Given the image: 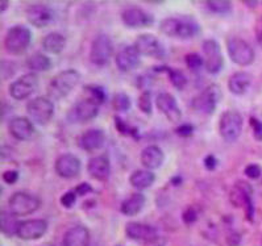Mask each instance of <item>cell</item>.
<instances>
[{
  "label": "cell",
  "mask_w": 262,
  "mask_h": 246,
  "mask_svg": "<svg viewBox=\"0 0 262 246\" xmlns=\"http://www.w3.org/2000/svg\"><path fill=\"white\" fill-rule=\"evenodd\" d=\"M121 21L126 28L140 29L150 27L155 23V17L140 7L130 6L121 12Z\"/></svg>",
  "instance_id": "5bb4252c"
},
{
  "label": "cell",
  "mask_w": 262,
  "mask_h": 246,
  "mask_svg": "<svg viewBox=\"0 0 262 246\" xmlns=\"http://www.w3.org/2000/svg\"><path fill=\"white\" fill-rule=\"evenodd\" d=\"M241 234L236 231H232L227 234V245L228 246H240Z\"/></svg>",
  "instance_id": "c3c4849f"
},
{
  "label": "cell",
  "mask_w": 262,
  "mask_h": 246,
  "mask_svg": "<svg viewBox=\"0 0 262 246\" xmlns=\"http://www.w3.org/2000/svg\"><path fill=\"white\" fill-rule=\"evenodd\" d=\"M84 91L89 94V98L94 99L96 103L102 105L103 103L107 100V94H105L104 88L98 84H90V86H84Z\"/></svg>",
  "instance_id": "d590c367"
},
{
  "label": "cell",
  "mask_w": 262,
  "mask_h": 246,
  "mask_svg": "<svg viewBox=\"0 0 262 246\" xmlns=\"http://www.w3.org/2000/svg\"><path fill=\"white\" fill-rule=\"evenodd\" d=\"M29 119L37 125L45 126L50 123L54 115V103L49 96H37L27 104Z\"/></svg>",
  "instance_id": "277c9868"
},
{
  "label": "cell",
  "mask_w": 262,
  "mask_h": 246,
  "mask_svg": "<svg viewBox=\"0 0 262 246\" xmlns=\"http://www.w3.org/2000/svg\"><path fill=\"white\" fill-rule=\"evenodd\" d=\"M20 222L21 221H19L13 213L8 212V211H2L0 212V231L4 236H17Z\"/></svg>",
  "instance_id": "1f68e13d"
},
{
  "label": "cell",
  "mask_w": 262,
  "mask_h": 246,
  "mask_svg": "<svg viewBox=\"0 0 262 246\" xmlns=\"http://www.w3.org/2000/svg\"><path fill=\"white\" fill-rule=\"evenodd\" d=\"M80 74L75 69H68L53 77L48 86V96L52 100H61L66 98L79 83Z\"/></svg>",
  "instance_id": "7a4b0ae2"
},
{
  "label": "cell",
  "mask_w": 262,
  "mask_h": 246,
  "mask_svg": "<svg viewBox=\"0 0 262 246\" xmlns=\"http://www.w3.org/2000/svg\"><path fill=\"white\" fill-rule=\"evenodd\" d=\"M105 142V133L102 129H93L86 130L79 136L78 139V145L79 148L84 151H95L98 149L103 148Z\"/></svg>",
  "instance_id": "cb8c5ba5"
},
{
  "label": "cell",
  "mask_w": 262,
  "mask_h": 246,
  "mask_svg": "<svg viewBox=\"0 0 262 246\" xmlns=\"http://www.w3.org/2000/svg\"><path fill=\"white\" fill-rule=\"evenodd\" d=\"M146 203L145 195L141 192H135L126 199H124L120 204V212L126 217H133L141 212Z\"/></svg>",
  "instance_id": "4316f807"
},
{
  "label": "cell",
  "mask_w": 262,
  "mask_h": 246,
  "mask_svg": "<svg viewBox=\"0 0 262 246\" xmlns=\"http://www.w3.org/2000/svg\"><path fill=\"white\" fill-rule=\"evenodd\" d=\"M115 124H116V129L123 135H129V136H136V129H133L132 126H129L121 117L116 116L115 117Z\"/></svg>",
  "instance_id": "f35d334b"
},
{
  "label": "cell",
  "mask_w": 262,
  "mask_h": 246,
  "mask_svg": "<svg viewBox=\"0 0 262 246\" xmlns=\"http://www.w3.org/2000/svg\"><path fill=\"white\" fill-rule=\"evenodd\" d=\"M157 70L160 71H166L167 77H169L170 82L173 84V87L178 91H182L188 83L187 77L185 75V73L178 69H173V68H166V66H162V68H158Z\"/></svg>",
  "instance_id": "d6a6232c"
},
{
  "label": "cell",
  "mask_w": 262,
  "mask_h": 246,
  "mask_svg": "<svg viewBox=\"0 0 262 246\" xmlns=\"http://www.w3.org/2000/svg\"><path fill=\"white\" fill-rule=\"evenodd\" d=\"M82 169V162L77 155L71 153L61 154L54 163V170L57 175L63 179H73L79 175Z\"/></svg>",
  "instance_id": "ac0fdd59"
},
{
  "label": "cell",
  "mask_w": 262,
  "mask_h": 246,
  "mask_svg": "<svg viewBox=\"0 0 262 246\" xmlns=\"http://www.w3.org/2000/svg\"><path fill=\"white\" fill-rule=\"evenodd\" d=\"M93 187H91V185H89V183H86V182H83V183H80V185H78L77 187L74 188V192L78 195V196H84V195L87 194H91L93 192Z\"/></svg>",
  "instance_id": "681fc988"
},
{
  "label": "cell",
  "mask_w": 262,
  "mask_h": 246,
  "mask_svg": "<svg viewBox=\"0 0 262 246\" xmlns=\"http://www.w3.org/2000/svg\"><path fill=\"white\" fill-rule=\"evenodd\" d=\"M202 50L204 56V70L208 74H219L224 68V57L219 42L212 38L204 40L202 43Z\"/></svg>",
  "instance_id": "30bf717a"
},
{
  "label": "cell",
  "mask_w": 262,
  "mask_h": 246,
  "mask_svg": "<svg viewBox=\"0 0 262 246\" xmlns=\"http://www.w3.org/2000/svg\"><path fill=\"white\" fill-rule=\"evenodd\" d=\"M160 31L167 37L188 40L201 33V27L192 17H166L160 24Z\"/></svg>",
  "instance_id": "6da1fadb"
},
{
  "label": "cell",
  "mask_w": 262,
  "mask_h": 246,
  "mask_svg": "<svg viewBox=\"0 0 262 246\" xmlns=\"http://www.w3.org/2000/svg\"><path fill=\"white\" fill-rule=\"evenodd\" d=\"M156 105L158 111L162 112L170 123H179L182 119V111L179 108L176 96L170 93L162 91L156 96Z\"/></svg>",
  "instance_id": "e0dca14e"
},
{
  "label": "cell",
  "mask_w": 262,
  "mask_h": 246,
  "mask_svg": "<svg viewBox=\"0 0 262 246\" xmlns=\"http://www.w3.org/2000/svg\"><path fill=\"white\" fill-rule=\"evenodd\" d=\"M204 4L207 10L215 15H228L232 12V3L228 0H208Z\"/></svg>",
  "instance_id": "836d02e7"
},
{
  "label": "cell",
  "mask_w": 262,
  "mask_h": 246,
  "mask_svg": "<svg viewBox=\"0 0 262 246\" xmlns=\"http://www.w3.org/2000/svg\"><path fill=\"white\" fill-rule=\"evenodd\" d=\"M229 197H231V203L234 207L245 208L248 218H249V221H252L253 215H254V207H253L252 202V187L245 182H238L237 185L233 187V190L231 191Z\"/></svg>",
  "instance_id": "2e32d148"
},
{
  "label": "cell",
  "mask_w": 262,
  "mask_h": 246,
  "mask_svg": "<svg viewBox=\"0 0 262 246\" xmlns=\"http://www.w3.org/2000/svg\"><path fill=\"white\" fill-rule=\"evenodd\" d=\"M185 62L188 70L192 73H199L202 69H204V58L198 53H188L185 57Z\"/></svg>",
  "instance_id": "e575fe53"
},
{
  "label": "cell",
  "mask_w": 262,
  "mask_h": 246,
  "mask_svg": "<svg viewBox=\"0 0 262 246\" xmlns=\"http://www.w3.org/2000/svg\"><path fill=\"white\" fill-rule=\"evenodd\" d=\"M155 182H156V174L153 171H150V170H146V169L135 170L129 176L130 186L139 191L146 190V188H149L150 186H153Z\"/></svg>",
  "instance_id": "f1b7e54d"
},
{
  "label": "cell",
  "mask_w": 262,
  "mask_h": 246,
  "mask_svg": "<svg viewBox=\"0 0 262 246\" xmlns=\"http://www.w3.org/2000/svg\"><path fill=\"white\" fill-rule=\"evenodd\" d=\"M48 231V221L43 218H33L20 222L17 237L24 241L38 240Z\"/></svg>",
  "instance_id": "d6986e66"
},
{
  "label": "cell",
  "mask_w": 262,
  "mask_h": 246,
  "mask_svg": "<svg viewBox=\"0 0 262 246\" xmlns=\"http://www.w3.org/2000/svg\"><path fill=\"white\" fill-rule=\"evenodd\" d=\"M194 130L195 128L191 124H181L176 128V133L181 137H190V136H192Z\"/></svg>",
  "instance_id": "ee69618b"
},
{
  "label": "cell",
  "mask_w": 262,
  "mask_h": 246,
  "mask_svg": "<svg viewBox=\"0 0 262 246\" xmlns=\"http://www.w3.org/2000/svg\"><path fill=\"white\" fill-rule=\"evenodd\" d=\"M139 109L145 115H151L153 107H151V93L149 90L142 91L139 98Z\"/></svg>",
  "instance_id": "74e56055"
},
{
  "label": "cell",
  "mask_w": 262,
  "mask_h": 246,
  "mask_svg": "<svg viewBox=\"0 0 262 246\" xmlns=\"http://www.w3.org/2000/svg\"><path fill=\"white\" fill-rule=\"evenodd\" d=\"M38 83H40V79H38L37 74L28 73V74L21 75L20 78L13 80L8 87V93H10L11 98H13L15 100H24L37 90Z\"/></svg>",
  "instance_id": "7c38bea8"
},
{
  "label": "cell",
  "mask_w": 262,
  "mask_h": 246,
  "mask_svg": "<svg viewBox=\"0 0 262 246\" xmlns=\"http://www.w3.org/2000/svg\"><path fill=\"white\" fill-rule=\"evenodd\" d=\"M112 107L116 112H126L130 108V98L125 93H119L112 99Z\"/></svg>",
  "instance_id": "8d00e7d4"
},
{
  "label": "cell",
  "mask_w": 262,
  "mask_h": 246,
  "mask_svg": "<svg viewBox=\"0 0 262 246\" xmlns=\"http://www.w3.org/2000/svg\"><path fill=\"white\" fill-rule=\"evenodd\" d=\"M77 196L78 195L75 194L74 191H68V192H65V194L62 195L61 199H59V202H61V206L65 207V208H73L75 204V202H77Z\"/></svg>",
  "instance_id": "60d3db41"
},
{
  "label": "cell",
  "mask_w": 262,
  "mask_h": 246,
  "mask_svg": "<svg viewBox=\"0 0 262 246\" xmlns=\"http://www.w3.org/2000/svg\"><path fill=\"white\" fill-rule=\"evenodd\" d=\"M42 246H53L52 243H47V245H42Z\"/></svg>",
  "instance_id": "f5cc1de1"
},
{
  "label": "cell",
  "mask_w": 262,
  "mask_h": 246,
  "mask_svg": "<svg viewBox=\"0 0 262 246\" xmlns=\"http://www.w3.org/2000/svg\"><path fill=\"white\" fill-rule=\"evenodd\" d=\"M41 200L36 195H32L24 191H17L11 195L8 200V208L10 212L13 213L16 217H24L34 213L40 208Z\"/></svg>",
  "instance_id": "8992f818"
},
{
  "label": "cell",
  "mask_w": 262,
  "mask_h": 246,
  "mask_svg": "<svg viewBox=\"0 0 262 246\" xmlns=\"http://www.w3.org/2000/svg\"><path fill=\"white\" fill-rule=\"evenodd\" d=\"M87 171L90 176L99 182L108 181L111 175V161L107 154H99L90 158L87 163Z\"/></svg>",
  "instance_id": "7402d4cb"
},
{
  "label": "cell",
  "mask_w": 262,
  "mask_h": 246,
  "mask_svg": "<svg viewBox=\"0 0 262 246\" xmlns=\"http://www.w3.org/2000/svg\"><path fill=\"white\" fill-rule=\"evenodd\" d=\"M27 68L37 74V73H43V71H49L52 69L53 63L52 59L47 56V54H42V53H34L32 56H29L27 58Z\"/></svg>",
  "instance_id": "4dcf8cb0"
},
{
  "label": "cell",
  "mask_w": 262,
  "mask_h": 246,
  "mask_svg": "<svg viewBox=\"0 0 262 246\" xmlns=\"http://www.w3.org/2000/svg\"><path fill=\"white\" fill-rule=\"evenodd\" d=\"M32 41V32L27 27L15 25L8 29L6 37H4V48L10 54L13 56H21L27 52Z\"/></svg>",
  "instance_id": "3957f363"
},
{
  "label": "cell",
  "mask_w": 262,
  "mask_h": 246,
  "mask_svg": "<svg viewBox=\"0 0 262 246\" xmlns=\"http://www.w3.org/2000/svg\"><path fill=\"white\" fill-rule=\"evenodd\" d=\"M249 125L252 128L253 136L257 141H262V121L257 117H250L249 119Z\"/></svg>",
  "instance_id": "ab89813d"
},
{
  "label": "cell",
  "mask_w": 262,
  "mask_h": 246,
  "mask_svg": "<svg viewBox=\"0 0 262 246\" xmlns=\"http://www.w3.org/2000/svg\"><path fill=\"white\" fill-rule=\"evenodd\" d=\"M166 242H167L166 237H164L162 234L158 233L157 236H155L149 241L144 242V246H165L166 245Z\"/></svg>",
  "instance_id": "7dc6e473"
},
{
  "label": "cell",
  "mask_w": 262,
  "mask_h": 246,
  "mask_svg": "<svg viewBox=\"0 0 262 246\" xmlns=\"http://www.w3.org/2000/svg\"><path fill=\"white\" fill-rule=\"evenodd\" d=\"M125 234L128 238L133 241L146 242V241H149L155 236H157L158 232L155 227H151L149 224L130 221L125 225Z\"/></svg>",
  "instance_id": "603a6c76"
},
{
  "label": "cell",
  "mask_w": 262,
  "mask_h": 246,
  "mask_svg": "<svg viewBox=\"0 0 262 246\" xmlns=\"http://www.w3.org/2000/svg\"><path fill=\"white\" fill-rule=\"evenodd\" d=\"M8 6H10V2H8V0H2V2H0V12H6Z\"/></svg>",
  "instance_id": "f907efd6"
},
{
  "label": "cell",
  "mask_w": 262,
  "mask_h": 246,
  "mask_svg": "<svg viewBox=\"0 0 262 246\" xmlns=\"http://www.w3.org/2000/svg\"><path fill=\"white\" fill-rule=\"evenodd\" d=\"M244 174L249 179H252V181H256V179H258L261 176V167L258 165H256V163H250V165H248L245 167Z\"/></svg>",
  "instance_id": "7bdbcfd3"
},
{
  "label": "cell",
  "mask_w": 262,
  "mask_h": 246,
  "mask_svg": "<svg viewBox=\"0 0 262 246\" xmlns=\"http://www.w3.org/2000/svg\"><path fill=\"white\" fill-rule=\"evenodd\" d=\"M135 48L140 53V56L151 57V58H164L165 47L164 43L156 37L155 34L142 33L136 38Z\"/></svg>",
  "instance_id": "4fadbf2b"
},
{
  "label": "cell",
  "mask_w": 262,
  "mask_h": 246,
  "mask_svg": "<svg viewBox=\"0 0 262 246\" xmlns=\"http://www.w3.org/2000/svg\"><path fill=\"white\" fill-rule=\"evenodd\" d=\"M250 84H252V77L245 71H237L232 74L228 79V90L233 95L237 96L247 94Z\"/></svg>",
  "instance_id": "83f0119b"
},
{
  "label": "cell",
  "mask_w": 262,
  "mask_h": 246,
  "mask_svg": "<svg viewBox=\"0 0 262 246\" xmlns=\"http://www.w3.org/2000/svg\"><path fill=\"white\" fill-rule=\"evenodd\" d=\"M114 56V42L105 33L98 34L90 48V62L94 66L104 68L110 63Z\"/></svg>",
  "instance_id": "5b68a950"
},
{
  "label": "cell",
  "mask_w": 262,
  "mask_h": 246,
  "mask_svg": "<svg viewBox=\"0 0 262 246\" xmlns=\"http://www.w3.org/2000/svg\"><path fill=\"white\" fill-rule=\"evenodd\" d=\"M220 99H222V88L217 84H210L199 95L192 99L191 105L199 114L212 115Z\"/></svg>",
  "instance_id": "9c48e42d"
},
{
  "label": "cell",
  "mask_w": 262,
  "mask_h": 246,
  "mask_svg": "<svg viewBox=\"0 0 262 246\" xmlns=\"http://www.w3.org/2000/svg\"><path fill=\"white\" fill-rule=\"evenodd\" d=\"M182 220L186 225H191L194 224L198 220V211L194 208V207H188L183 211L182 213Z\"/></svg>",
  "instance_id": "b9f144b4"
},
{
  "label": "cell",
  "mask_w": 262,
  "mask_h": 246,
  "mask_svg": "<svg viewBox=\"0 0 262 246\" xmlns=\"http://www.w3.org/2000/svg\"><path fill=\"white\" fill-rule=\"evenodd\" d=\"M33 124V121L28 117H13L8 124V132L17 141H29L33 139L36 133Z\"/></svg>",
  "instance_id": "44dd1931"
},
{
  "label": "cell",
  "mask_w": 262,
  "mask_h": 246,
  "mask_svg": "<svg viewBox=\"0 0 262 246\" xmlns=\"http://www.w3.org/2000/svg\"><path fill=\"white\" fill-rule=\"evenodd\" d=\"M115 62L116 68L121 73H130L140 66V53L137 52L135 45H126L117 52Z\"/></svg>",
  "instance_id": "ffe728a7"
},
{
  "label": "cell",
  "mask_w": 262,
  "mask_h": 246,
  "mask_svg": "<svg viewBox=\"0 0 262 246\" xmlns=\"http://www.w3.org/2000/svg\"><path fill=\"white\" fill-rule=\"evenodd\" d=\"M244 120L240 112L228 109L223 112L219 119V133L222 139L227 142L237 141L243 132Z\"/></svg>",
  "instance_id": "52a82bcc"
},
{
  "label": "cell",
  "mask_w": 262,
  "mask_h": 246,
  "mask_svg": "<svg viewBox=\"0 0 262 246\" xmlns=\"http://www.w3.org/2000/svg\"><path fill=\"white\" fill-rule=\"evenodd\" d=\"M90 232L83 225H74L69 228L63 234V246H89Z\"/></svg>",
  "instance_id": "484cf974"
},
{
  "label": "cell",
  "mask_w": 262,
  "mask_h": 246,
  "mask_svg": "<svg viewBox=\"0 0 262 246\" xmlns=\"http://www.w3.org/2000/svg\"><path fill=\"white\" fill-rule=\"evenodd\" d=\"M227 52L232 62L238 66L252 65L256 58L252 45L241 37H229L227 41Z\"/></svg>",
  "instance_id": "ba28073f"
},
{
  "label": "cell",
  "mask_w": 262,
  "mask_h": 246,
  "mask_svg": "<svg viewBox=\"0 0 262 246\" xmlns=\"http://www.w3.org/2000/svg\"><path fill=\"white\" fill-rule=\"evenodd\" d=\"M247 6H257V2H253V3H249V2H245Z\"/></svg>",
  "instance_id": "816d5d0a"
},
{
  "label": "cell",
  "mask_w": 262,
  "mask_h": 246,
  "mask_svg": "<svg viewBox=\"0 0 262 246\" xmlns=\"http://www.w3.org/2000/svg\"><path fill=\"white\" fill-rule=\"evenodd\" d=\"M217 163H219V161H217V158H216L213 154H208V155L204 157L203 160L204 167H206L208 171H213V170L216 169V166H217Z\"/></svg>",
  "instance_id": "bcb514c9"
},
{
  "label": "cell",
  "mask_w": 262,
  "mask_h": 246,
  "mask_svg": "<svg viewBox=\"0 0 262 246\" xmlns=\"http://www.w3.org/2000/svg\"><path fill=\"white\" fill-rule=\"evenodd\" d=\"M100 104L94 99L84 98L75 103L68 114V119L71 123H89L94 120L99 114Z\"/></svg>",
  "instance_id": "8fae6325"
},
{
  "label": "cell",
  "mask_w": 262,
  "mask_h": 246,
  "mask_svg": "<svg viewBox=\"0 0 262 246\" xmlns=\"http://www.w3.org/2000/svg\"><path fill=\"white\" fill-rule=\"evenodd\" d=\"M2 178H3L7 185H15L16 182L19 181V172L16 170H6L2 174Z\"/></svg>",
  "instance_id": "f6af8a7d"
},
{
  "label": "cell",
  "mask_w": 262,
  "mask_h": 246,
  "mask_svg": "<svg viewBox=\"0 0 262 246\" xmlns=\"http://www.w3.org/2000/svg\"><path fill=\"white\" fill-rule=\"evenodd\" d=\"M66 47V38L63 34L58 33V32H52V33L47 34L42 38V48L43 50L49 54H61Z\"/></svg>",
  "instance_id": "f546056e"
},
{
  "label": "cell",
  "mask_w": 262,
  "mask_h": 246,
  "mask_svg": "<svg viewBox=\"0 0 262 246\" xmlns=\"http://www.w3.org/2000/svg\"><path fill=\"white\" fill-rule=\"evenodd\" d=\"M140 161L146 170L153 171L162 166L165 161V153L157 145H150V146L142 149L141 154H140Z\"/></svg>",
  "instance_id": "d4e9b609"
},
{
  "label": "cell",
  "mask_w": 262,
  "mask_h": 246,
  "mask_svg": "<svg viewBox=\"0 0 262 246\" xmlns=\"http://www.w3.org/2000/svg\"><path fill=\"white\" fill-rule=\"evenodd\" d=\"M54 11L52 7L42 3L31 4L25 11V17L28 23L36 28H47L54 21Z\"/></svg>",
  "instance_id": "9a60e30c"
}]
</instances>
